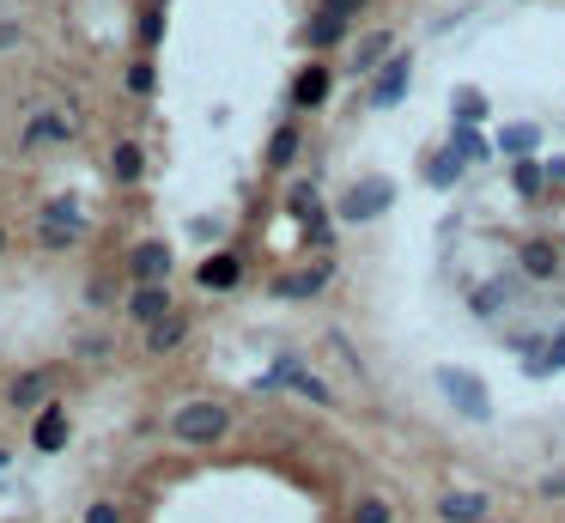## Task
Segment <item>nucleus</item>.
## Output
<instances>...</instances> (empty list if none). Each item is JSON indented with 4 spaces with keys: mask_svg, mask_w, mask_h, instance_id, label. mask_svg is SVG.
Returning <instances> with one entry per match:
<instances>
[{
    "mask_svg": "<svg viewBox=\"0 0 565 523\" xmlns=\"http://www.w3.org/2000/svg\"><path fill=\"white\" fill-rule=\"evenodd\" d=\"M128 268H134V280H165V274H171V244H158V238L134 244Z\"/></svg>",
    "mask_w": 565,
    "mask_h": 523,
    "instance_id": "nucleus-7",
    "label": "nucleus"
},
{
    "mask_svg": "<svg viewBox=\"0 0 565 523\" xmlns=\"http://www.w3.org/2000/svg\"><path fill=\"white\" fill-rule=\"evenodd\" d=\"M128 92H152V67H146V61L128 67Z\"/></svg>",
    "mask_w": 565,
    "mask_h": 523,
    "instance_id": "nucleus-30",
    "label": "nucleus"
},
{
    "mask_svg": "<svg viewBox=\"0 0 565 523\" xmlns=\"http://www.w3.org/2000/svg\"><path fill=\"white\" fill-rule=\"evenodd\" d=\"M329 262H322V268H310V274H292V280H280V298H316L322 286H329Z\"/></svg>",
    "mask_w": 565,
    "mask_h": 523,
    "instance_id": "nucleus-16",
    "label": "nucleus"
},
{
    "mask_svg": "<svg viewBox=\"0 0 565 523\" xmlns=\"http://www.w3.org/2000/svg\"><path fill=\"white\" fill-rule=\"evenodd\" d=\"M292 104L298 110H322V104H329V67H322V61L304 67L298 80H292Z\"/></svg>",
    "mask_w": 565,
    "mask_h": 523,
    "instance_id": "nucleus-8",
    "label": "nucleus"
},
{
    "mask_svg": "<svg viewBox=\"0 0 565 523\" xmlns=\"http://www.w3.org/2000/svg\"><path fill=\"white\" fill-rule=\"evenodd\" d=\"M456 116H462V122H480V116H487V104H480V92H456Z\"/></svg>",
    "mask_w": 565,
    "mask_h": 523,
    "instance_id": "nucleus-28",
    "label": "nucleus"
},
{
    "mask_svg": "<svg viewBox=\"0 0 565 523\" xmlns=\"http://www.w3.org/2000/svg\"><path fill=\"white\" fill-rule=\"evenodd\" d=\"M438 511H444V523H487L493 499H487V493H444Z\"/></svg>",
    "mask_w": 565,
    "mask_h": 523,
    "instance_id": "nucleus-9",
    "label": "nucleus"
},
{
    "mask_svg": "<svg viewBox=\"0 0 565 523\" xmlns=\"http://www.w3.org/2000/svg\"><path fill=\"white\" fill-rule=\"evenodd\" d=\"M274 378H280V384H292L298 396H310L316 408H329V402H335V396H329V384H322V378H310V371H298V365H280Z\"/></svg>",
    "mask_w": 565,
    "mask_h": 523,
    "instance_id": "nucleus-13",
    "label": "nucleus"
},
{
    "mask_svg": "<svg viewBox=\"0 0 565 523\" xmlns=\"http://www.w3.org/2000/svg\"><path fill=\"white\" fill-rule=\"evenodd\" d=\"M408 86H414V55H389L377 67V80H371V104L377 110H395L401 98H408Z\"/></svg>",
    "mask_w": 565,
    "mask_h": 523,
    "instance_id": "nucleus-4",
    "label": "nucleus"
},
{
    "mask_svg": "<svg viewBox=\"0 0 565 523\" xmlns=\"http://www.w3.org/2000/svg\"><path fill=\"white\" fill-rule=\"evenodd\" d=\"M517 262H523V274H529V280H553L559 250H553V244H541V238H529V244L517 250Z\"/></svg>",
    "mask_w": 565,
    "mask_h": 523,
    "instance_id": "nucleus-11",
    "label": "nucleus"
},
{
    "mask_svg": "<svg viewBox=\"0 0 565 523\" xmlns=\"http://www.w3.org/2000/svg\"><path fill=\"white\" fill-rule=\"evenodd\" d=\"M462 171H468V159H456V153H444V159H432V165H426V177H432L438 189H450Z\"/></svg>",
    "mask_w": 565,
    "mask_h": 523,
    "instance_id": "nucleus-23",
    "label": "nucleus"
},
{
    "mask_svg": "<svg viewBox=\"0 0 565 523\" xmlns=\"http://www.w3.org/2000/svg\"><path fill=\"white\" fill-rule=\"evenodd\" d=\"M438 390L468 414V420H487L493 414V402H487V390H480V378H474V371H456V365H444L438 371Z\"/></svg>",
    "mask_w": 565,
    "mask_h": 523,
    "instance_id": "nucleus-2",
    "label": "nucleus"
},
{
    "mask_svg": "<svg viewBox=\"0 0 565 523\" xmlns=\"http://www.w3.org/2000/svg\"><path fill=\"white\" fill-rule=\"evenodd\" d=\"M292 159H298V128H280L268 140V165H292Z\"/></svg>",
    "mask_w": 565,
    "mask_h": 523,
    "instance_id": "nucleus-24",
    "label": "nucleus"
},
{
    "mask_svg": "<svg viewBox=\"0 0 565 523\" xmlns=\"http://www.w3.org/2000/svg\"><path fill=\"white\" fill-rule=\"evenodd\" d=\"M0 49H19V25H0Z\"/></svg>",
    "mask_w": 565,
    "mask_h": 523,
    "instance_id": "nucleus-33",
    "label": "nucleus"
},
{
    "mask_svg": "<svg viewBox=\"0 0 565 523\" xmlns=\"http://www.w3.org/2000/svg\"><path fill=\"white\" fill-rule=\"evenodd\" d=\"M547 177H553V183H565V159H553V165H547Z\"/></svg>",
    "mask_w": 565,
    "mask_h": 523,
    "instance_id": "nucleus-34",
    "label": "nucleus"
},
{
    "mask_svg": "<svg viewBox=\"0 0 565 523\" xmlns=\"http://www.w3.org/2000/svg\"><path fill=\"white\" fill-rule=\"evenodd\" d=\"M86 523H122V505H116V499H98V505L86 511Z\"/></svg>",
    "mask_w": 565,
    "mask_h": 523,
    "instance_id": "nucleus-29",
    "label": "nucleus"
},
{
    "mask_svg": "<svg viewBox=\"0 0 565 523\" xmlns=\"http://www.w3.org/2000/svg\"><path fill=\"white\" fill-rule=\"evenodd\" d=\"M389 201H395V189H389L383 177H365V183H353V189H347V201H341V219H347V226H365V219L389 213Z\"/></svg>",
    "mask_w": 565,
    "mask_h": 523,
    "instance_id": "nucleus-3",
    "label": "nucleus"
},
{
    "mask_svg": "<svg viewBox=\"0 0 565 523\" xmlns=\"http://www.w3.org/2000/svg\"><path fill=\"white\" fill-rule=\"evenodd\" d=\"M499 146H505L511 159H529V146H535V128H529V122H517V128H505V134H499Z\"/></svg>",
    "mask_w": 565,
    "mask_h": 523,
    "instance_id": "nucleus-25",
    "label": "nucleus"
},
{
    "mask_svg": "<svg viewBox=\"0 0 565 523\" xmlns=\"http://www.w3.org/2000/svg\"><path fill=\"white\" fill-rule=\"evenodd\" d=\"M511 183H517V195H529V201H535V189L547 183V171H541V165H529V159H517V171H511Z\"/></svg>",
    "mask_w": 565,
    "mask_h": 523,
    "instance_id": "nucleus-26",
    "label": "nucleus"
},
{
    "mask_svg": "<svg viewBox=\"0 0 565 523\" xmlns=\"http://www.w3.org/2000/svg\"><path fill=\"white\" fill-rule=\"evenodd\" d=\"M450 153L474 165V159H487V140H480V134H474V122H462V128H456V140H450Z\"/></svg>",
    "mask_w": 565,
    "mask_h": 523,
    "instance_id": "nucleus-22",
    "label": "nucleus"
},
{
    "mask_svg": "<svg viewBox=\"0 0 565 523\" xmlns=\"http://www.w3.org/2000/svg\"><path fill=\"white\" fill-rule=\"evenodd\" d=\"M55 140H67V116H31L25 146H55Z\"/></svg>",
    "mask_w": 565,
    "mask_h": 523,
    "instance_id": "nucleus-18",
    "label": "nucleus"
},
{
    "mask_svg": "<svg viewBox=\"0 0 565 523\" xmlns=\"http://www.w3.org/2000/svg\"><path fill=\"white\" fill-rule=\"evenodd\" d=\"M225 432H231V414H225L219 402H183V408L171 414V438L189 444V451H207V444H219Z\"/></svg>",
    "mask_w": 565,
    "mask_h": 523,
    "instance_id": "nucleus-1",
    "label": "nucleus"
},
{
    "mask_svg": "<svg viewBox=\"0 0 565 523\" xmlns=\"http://www.w3.org/2000/svg\"><path fill=\"white\" fill-rule=\"evenodd\" d=\"M79 232H86V219H79V207H73V201H49V207H43V226H37L43 250H67Z\"/></svg>",
    "mask_w": 565,
    "mask_h": 523,
    "instance_id": "nucleus-5",
    "label": "nucleus"
},
{
    "mask_svg": "<svg viewBox=\"0 0 565 523\" xmlns=\"http://www.w3.org/2000/svg\"><path fill=\"white\" fill-rule=\"evenodd\" d=\"M0 250H7V232H0Z\"/></svg>",
    "mask_w": 565,
    "mask_h": 523,
    "instance_id": "nucleus-35",
    "label": "nucleus"
},
{
    "mask_svg": "<svg viewBox=\"0 0 565 523\" xmlns=\"http://www.w3.org/2000/svg\"><path fill=\"white\" fill-rule=\"evenodd\" d=\"M31 444H37V451H61V444H67V414H61L55 402L37 414V432H31Z\"/></svg>",
    "mask_w": 565,
    "mask_h": 523,
    "instance_id": "nucleus-12",
    "label": "nucleus"
},
{
    "mask_svg": "<svg viewBox=\"0 0 565 523\" xmlns=\"http://www.w3.org/2000/svg\"><path fill=\"white\" fill-rule=\"evenodd\" d=\"M110 171H116L122 183H134V177L146 171V159H140V146H134V140H122V146H116V153H110Z\"/></svg>",
    "mask_w": 565,
    "mask_h": 523,
    "instance_id": "nucleus-21",
    "label": "nucleus"
},
{
    "mask_svg": "<svg viewBox=\"0 0 565 523\" xmlns=\"http://www.w3.org/2000/svg\"><path fill=\"white\" fill-rule=\"evenodd\" d=\"M341 31H347V19H341V13H329V7H322V13L310 19V31H304V37H310L316 49H329V43H341Z\"/></svg>",
    "mask_w": 565,
    "mask_h": 523,
    "instance_id": "nucleus-17",
    "label": "nucleus"
},
{
    "mask_svg": "<svg viewBox=\"0 0 565 523\" xmlns=\"http://www.w3.org/2000/svg\"><path fill=\"white\" fill-rule=\"evenodd\" d=\"M322 7H329V13H341V19H353V13L365 7V0H322Z\"/></svg>",
    "mask_w": 565,
    "mask_h": 523,
    "instance_id": "nucleus-31",
    "label": "nucleus"
},
{
    "mask_svg": "<svg viewBox=\"0 0 565 523\" xmlns=\"http://www.w3.org/2000/svg\"><path fill=\"white\" fill-rule=\"evenodd\" d=\"M389 49H395V43H389V31H371V37L353 49V67H359V73H377V67L389 61Z\"/></svg>",
    "mask_w": 565,
    "mask_h": 523,
    "instance_id": "nucleus-15",
    "label": "nucleus"
},
{
    "mask_svg": "<svg viewBox=\"0 0 565 523\" xmlns=\"http://www.w3.org/2000/svg\"><path fill=\"white\" fill-rule=\"evenodd\" d=\"M511 298H517V280H493V286H480V298H474V311H480V317H493L499 305H511Z\"/></svg>",
    "mask_w": 565,
    "mask_h": 523,
    "instance_id": "nucleus-20",
    "label": "nucleus"
},
{
    "mask_svg": "<svg viewBox=\"0 0 565 523\" xmlns=\"http://www.w3.org/2000/svg\"><path fill=\"white\" fill-rule=\"evenodd\" d=\"M128 311H134V323H165L171 317V292H165V280H140L134 286V298H128Z\"/></svg>",
    "mask_w": 565,
    "mask_h": 523,
    "instance_id": "nucleus-6",
    "label": "nucleus"
},
{
    "mask_svg": "<svg viewBox=\"0 0 565 523\" xmlns=\"http://www.w3.org/2000/svg\"><path fill=\"white\" fill-rule=\"evenodd\" d=\"M49 390H55V378H49V371H25V378L7 390V402L31 414V408H49Z\"/></svg>",
    "mask_w": 565,
    "mask_h": 523,
    "instance_id": "nucleus-10",
    "label": "nucleus"
},
{
    "mask_svg": "<svg viewBox=\"0 0 565 523\" xmlns=\"http://www.w3.org/2000/svg\"><path fill=\"white\" fill-rule=\"evenodd\" d=\"M201 286H213V292L237 286V256H213V262H201Z\"/></svg>",
    "mask_w": 565,
    "mask_h": 523,
    "instance_id": "nucleus-19",
    "label": "nucleus"
},
{
    "mask_svg": "<svg viewBox=\"0 0 565 523\" xmlns=\"http://www.w3.org/2000/svg\"><path fill=\"white\" fill-rule=\"evenodd\" d=\"M353 523H389V499H377V493H365V499L353 505Z\"/></svg>",
    "mask_w": 565,
    "mask_h": 523,
    "instance_id": "nucleus-27",
    "label": "nucleus"
},
{
    "mask_svg": "<svg viewBox=\"0 0 565 523\" xmlns=\"http://www.w3.org/2000/svg\"><path fill=\"white\" fill-rule=\"evenodd\" d=\"M183 335H189V317L171 311L165 323H152V329H146V347H152V353H171V347H183Z\"/></svg>",
    "mask_w": 565,
    "mask_h": 523,
    "instance_id": "nucleus-14",
    "label": "nucleus"
},
{
    "mask_svg": "<svg viewBox=\"0 0 565 523\" xmlns=\"http://www.w3.org/2000/svg\"><path fill=\"white\" fill-rule=\"evenodd\" d=\"M541 493H547V499H565V475H547V481H541Z\"/></svg>",
    "mask_w": 565,
    "mask_h": 523,
    "instance_id": "nucleus-32",
    "label": "nucleus"
}]
</instances>
